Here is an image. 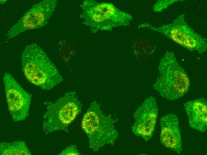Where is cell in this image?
Wrapping results in <instances>:
<instances>
[{"label": "cell", "instance_id": "6da1fadb", "mask_svg": "<svg viewBox=\"0 0 207 155\" xmlns=\"http://www.w3.org/2000/svg\"><path fill=\"white\" fill-rule=\"evenodd\" d=\"M22 70L26 79L44 90H49L63 80L57 67L36 44L26 46L21 56Z\"/></svg>", "mask_w": 207, "mask_h": 155}, {"label": "cell", "instance_id": "7a4b0ae2", "mask_svg": "<svg viewBox=\"0 0 207 155\" xmlns=\"http://www.w3.org/2000/svg\"><path fill=\"white\" fill-rule=\"evenodd\" d=\"M158 69L159 74L153 87L162 97L173 100L188 92L189 79L173 52H166L160 60Z\"/></svg>", "mask_w": 207, "mask_h": 155}, {"label": "cell", "instance_id": "3957f363", "mask_svg": "<svg viewBox=\"0 0 207 155\" xmlns=\"http://www.w3.org/2000/svg\"><path fill=\"white\" fill-rule=\"evenodd\" d=\"M80 7L83 10L80 15L83 19L82 23L89 27L93 33L99 31H112L118 26H128L133 19L131 15L111 3L85 0Z\"/></svg>", "mask_w": 207, "mask_h": 155}, {"label": "cell", "instance_id": "277c9868", "mask_svg": "<svg viewBox=\"0 0 207 155\" xmlns=\"http://www.w3.org/2000/svg\"><path fill=\"white\" fill-rule=\"evenodd\" d=\"M110 115L103 113L96 101L92 103L81 120V128L87 135L89 148L94 152L106 145H114L118 137Z\"/></svg>", "mask_w": 207, "mask_h": 155}, {"label": "cell", "instance_id": "5b68a950", "mask_svg": "<svg viewBox=\"0 0 207 155\" xmlns=\"http://www.w3.org/2000/svg\"><path fill=\"white\" fill-rule=\"evenodd\" d=\"M46 111L43 129L46 135L58 131L68 133V128L81 111V105L75 91L66 92L54 101L43 103Z\"/></svg>", "mask_w": 207, "mask_h": 155}, {"label": "cell", "instance_id": "8992f818", "mask_svg": "<svg viewBox=\"0 0 207 155\" xmlns=\"http://www.w3.org/2000/svg\"><path fill=\"white\" fill-rule=\"evenodd\" d=\"M185 14L180 15L170 23L156 27L148 24L139 25L138 28H147L160 33L191 52L200 54L207 49V39L195 32L184 19Z\"/></svg>", "mask_w": 207, "mask_h": 155}, {"label": "cell", "instance_id": "52a82bcc", "mask_svg": "<svg viewBox=\"0 0 207 155\" xmlns=\"http://www.w3.org/2000/svg\"><path fill=\"white\" fill-rule=\"evenodd\" d=\"M56 0H44L33 5L10 29L8 38H11L27 30L45 26L55 11Z\"/></svg>", "mask_w": 207, "mask_h": 155}, {"label": "cell", "instance_id": "ba28073f", "mask_svg": "<svg viewBox=\"0 0 207 155\" xmlns=\"http://www.w3.org/2000/svg\"><path fill=\"white\" fill-rule=\"evenodd\" d=\"M3 81L8 109L12 119L15 122L24 120L29 115L32 94L9 73H4Z\"/></svg>", "mask_w": 207, "mask_h": 155}, {"label": "cell", "instance_id": "9c48e42d", "mask_svg": "<svg viewBox=\"0 0 207 155\" xmlns=\"http://www.w3.org/2000/svg\"><path fill=\"white\" fill-rule=\"evenodd\" d=\"M158 114L156 101L153 97L146 98L134 114L135 121L131 127L132 132L148 141L152 137Z\"/></svg>", "mask_w": 207, "mask_h": 155}, {"label": "cell", "instance_id": "30bf717a", "mask_svg": "<svg viewBox=\"0 0 207 155\" xmlns=\"http://www.w3.org/2000/svg\"><path fill=\"white\" fill-rule=\"evenodd\" d=\"M160 125L161 143L180 154L182 150V142L177 117L172 113L165 115L161 117Z\"/></svg>", "mask_w": 207, "mask_h": 155}, {"label": "cell", "instance_id": "8fae6325", "mask_svg": "<svg viewBox=\"0 0 207 155\" xmlns=\"http://www.w3.org/2000/svg\"><path fill=\"white\" fill-rule=\"evenodd\" d=\"M184 106L188 118L190 126L202 132L207 129V103L203 98L185 103Z\"/></svg>", "mask_w": 207, "mask_h": 155}, {"label": "cell", "instance_id": "7c38bea8", "mask_svg": "<svg viewBox=\"0 0 207 155\" xmlns=\"http://www.w3.org/2000/svg\"><path fill=\"white\" fill-rule=\"evenodd\" d=\"M1 155H32L26 142L18 140L0 143Z\"/></svg>", "mask_w": 207, "mask_h": 155}, {"label": "cell", "instance_id": "4fadbf2b", "mask_svg": "<svg viewBox=\"0 0 207 155\" xmlns=\"http://www.w3.org/2000/svg\"><path fill=\"white\" fill-rule=\"evenodd\" d=\"M180 0H158L153 7V10L155 12H160L167 8L169 6L175 2L182 1Z\"/></svg>", "mask_w": 207, "mask_h": 155}, {"label": "cell", "instance_id": "5bb4252c", "mask_svg": "<svg viewBox=\"0 0 207 155\" xmlns=\"http://www.w3.org/2000/svg\"><path fill=\"white\" fill-rule=\"evenodd\" d=\"M59 155H80L81 154L78 151L76 146L75 145L72 144L67 147L63 150Z\"/></svg>", "mask_w": 207, "mask_h": 155}]
</instances>
